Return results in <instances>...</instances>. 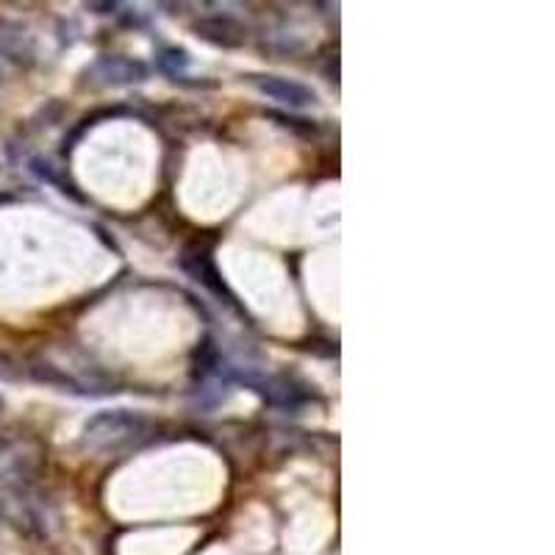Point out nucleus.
<instances>
[{
    "mask_svg": "<svg viewBox=\"0 0 555 555\" xmlns=\"http://www.w3.org/2000/svg\"><path fill=\"white\" fill-rule=\"evenodd\" d=\"M151 420L142 414H133V411H98L83 425L81 444L89 450H98V453H106V450L114 453V450L142 442L151 434Z\"/></svg>",
    "mask_w": 555,
    "mask_h": 555,
    "instance_id": "f257e3e1",
    "label": "nucleus"
},
{
    "mask_svg": "<svg viewBox=\"0 0 555 555\" xmlns=\"http://www.w3.org/2000/svg\"><path fill=\"white\" fill-rule=\"evenodd\" d=\"M181 270L186 272V275L195 281V284H201L208 295H215L220 304H225L228 309H234V311H240V314H245V309L236 304V295L231 292V286L222 281L220 270H217L215 256H211V247L203 245V242H192V245L183 247Z\"/></svg>",
    "mask_w": 555,
    "mask_h": 555,
    "instance_id": "f03ea898",
    "label": "nucleus"
},
{
    "mask_svg": "<svg viewBox=\"0 0 555 555\" xmlns=\"http://www.w3.org/2000/svg\"><path fill=\"white\" fill-rule=\"evenodd\" d=\"M89 78L101 87H131L147 78V67L139 59L101 56L89 67Z\"/></svg>",
    "mask_w": 555,
    "mask_h": 555,
    "instance_id": "7ed1b4c3",
    "label": "nucleus"
},
{
    "mask_svg": "<svg viewBox=\"0 0 555 555\" xmlns=\"http://www.w3.org/2000/svg\"><path fill=\"white\" fill-rule=\"evenodd\" d=\"M253 87L259 89L261 95L270 98V101L281 103V106L289 108H309L317 103V92L306 83L295 81V78L284 76H253Z\"/></svg>",
    "mask_w": 555,
    "mask_h": 555,
    "instance_id": "20e7f679",
    "label": "nucleus"
},
{
    "mask_svg": "<svg viewBox=\"0 0 555 555\" xmlns=\"http://www.w3.org/2000/svg\"><path fill=\"white\" fill-rule=\"evenodd\" d=\"M195 34L201 39H206V42L220 44V48H240L245 42V31H242L240 23L231 17H222V14H217V17H203L201 23H195Z\"/></svg>",
    "mask_w": 555,
    "mask_h": 555,
    "instance_id": "39448f33",
    "label": "nucleus"
},
{
    "mask_svg": "<svg viewBox=\"0 0 555 555\" xmlns=\"http://www.w3.org/2000/svg\"><path fill=\"white\" fill-rule=\"evenodd\" d=\"M0 53H7L12 62H28L34 53V48L23 31H17V28H9V26H0Z\"/></svg>",
    "mask_w": 555,
    "mask_h": 555,
    "instance_id": "423d86ee",
    "label": "nucleus"
},
{
    "mask_svg": "<svg viewBox=\"0 0 555 555\" xmlns=\"http://www.w3.org/2000/svg\"><path fill=\"white\" fill-rule=\"evenodd\" d=\"M156 67L162 69V73H167V76H178L181 69L190 67V56H186V51H181V48H167V51H162L156 56Z\"/></svg>",
    "mask_w": 555,
    "mask_h": 555,
    "instance_id": "0eeeda50",
    "label": "nucleus"
},
{
    "mask_svg": "<svg viewBox=\"0 0 555 555\" xmlns=\"http://www.w3.org/2000/svg\"><path fill=\"white\" fill-rule=\"evenodd\" d=\"M0 467H20V461H12V444H9L3 436H0Z\"/></svg>",
    "mask_w": 555,
    "mask_h": 555,
    "instance_id": "6e6552de",
    "label": "nucleus"
}]
</instances>
